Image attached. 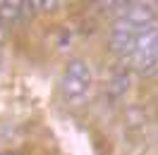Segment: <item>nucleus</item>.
Here are the masks:
<instances>
[{"instance_id":"nucleus-1","label":"nucleus","mask_w":158,"mask_h":155,"mask_svg":"<svg viewBox=\"0 0 158 155\" xmlns=\"http://www.w3.org/2000/svg\"><path fill=\"white\" fill-rule=\"evenodd\" d=\"M91 86H94V72H91V65L86 60H69L67 67H65V74H62V81H60V88H62V98L67 100L69 105H81L91 93Z\"/></svg>"},{"instance_id":"nucleus-2","label":"nucleus","mask_w":158,"mask_h":155,"mask_svg":"<svg viewBox=\"0 0 158 155\" xmlns=\"http://www.w3.org/2000/svg\"><path fill=\"white\" fill-rule=\"evenodd\" d=\"M137 31H139L137 26H132L125 17H120L110 29V48L115 53H134Z\"/></svg>"},{"instance_id":"nucleus-3","label":"nucleus","mask_w":158,"mask_h":155,"mask_svg":"<svg viewBox=\"0 0 158 155\" xmlns=\"http://www.w3.org/2000/svg\"><path fill=\"white\" fill-rule=\"evenodd\" d=\"M158 55V26L148 24L144 29L137 31V41H134V60L153 58Z\"/></svg>"},{"instance_id":"nucleus-4","label":"nucleus","mask_w":158,"mask_h":155,"mask_svg":"<svg viewBox=\"0 0 158 155\" xmlns=\"http://www.w3.org/2000/svg\"><path fill=\"white\" fill-rule=\"evenodd\" d=\"M153 17H156V7L151 2H132L125 10V19L137 29H144L148 24H153Z\"/></svg>"},{"instance_id":"nucleus-5","label":"nucleus","mask_w":158,"mask_h":155,"mask_svg":"<svg viewBox=\"0 0 158 155\" xmlns=\"http://www.w3.org/2000/svg\"><path fill=\"white\" fill-rule=\"evenodd\" d=\"M24 12V2H0V22H17Z\"/></svg>"},{"instance_id":"nucleus-6","label":"nucleus","mask_w":158,"mask_h":155,"mask_svg":"<svg viewBox=\"0 0 158 155\" xmlns=\"http://www.w3.org/2000/svg\"><path fill=\"white\" fill-rule=\"evenodd\" d=\"M0 155H19V153H12V150H2Z\"/></svg>"}]
</instances>
